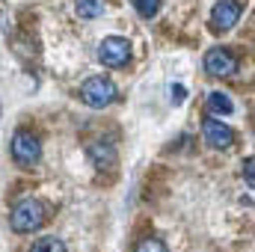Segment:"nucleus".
Instances as JSON below:
<instances>
[{
  "label": "nucleus",
  "mask_w": 255,
  "mask_h": 252,
  "mask_svg": "<svg viewBox=\"0 0 255 252\" xmlns=\"http://www.w3.org/2000/svg\"><path fill=\"white\" fill-rule=\"evenodd\" d=\"M48 214H45V205L39 199H21L12 205V214H9V223L18 235H30V232H39L45 226Z\"/></svg>",
  "instance_id": "nucleus-1"
},
{
  "label": "nucleus",
  "mask_w": 255,
  "mask_h": 252,
  "mask_svg": "<svg viewBox=\"0 0 255 252\" xmlns=\"http://www.w3.org/2000/svg\"><path fill=\"white\" fill-rule=\"evenodd\" d=\"M80 101L86 104V107H92V110H101V107H110L116 98H119V89H116V83L110 80V77H101V74H95V77H89V80H83V86H80Z\"/></svg>",
  "instance_id": "nucleus-2"
},
{
  "label": "nucleus",
  "mask_w": 255,
  "mask_h": 252,
  "mask_svg": "<svg viewBox=\"0 0 255 252\" xmlns=\"http://www.w3.org/2000/svg\"><path fill=\"white\" fill-rule=\"evenodd\" d=\"M9 151H12V160H15L18 166H36L39 157H42V142H39L36 133H30V130H18V133L12 136Z\"/></svg>",
  "instance_id": "nucleus-3"
},
{
  "label": "nucleus",
  "mask_w": 255,
  "mask_h": 252,
  "mask_svg": "<svg viewBox=\"0 0 255 252\" xmlns=\"http://www.w3.org/2000/svg\"><path fill=\"white\" fill-rule=\"evenodd\" d=\"M205 71L211 77H232L238 71V57L229 48H211L205 54Z\"/></svg>",
  "instance_id": "nucleus-4"
},
{
  "label": "nucleus",
  "mask_w": 255,
  "mask_h": 252,
  "mask_svg": "<svg viewBox=\"0 0 255 252\" xmlns=\"http://www.w3.org/2000/svg\"><path fill=\"white\" fill-rule=\"evenodd\" d=\"M98 57H101L104 65L119 68V65H125L128 60H130V42L122 39V36H107V39L101 42V48H98Z\"/></svg>",
  "instance_id": "nucleus-5"
},
{
  "label": "nucleus",
  "mask_w": 255,
  "mask_h": 252,
  "mask_svg": "<svg viewBox=\"0 0 255 252\" xmlns=\"http://www.w3.org/2000/svg\"><path fill=\"white\" fill-rule=\"evenodd\" d=\"M241 12H244V3L241 0H220L211 12V27L217 33H226L232 30L238 21H241Z\"/></svg>",
  "instance_id": "nucleus-6"
},
{
  "label": "nucleus",
  "mask_w": 255,
  "mask_h": 252,
  "mask_svg": "<svg viewBox=\"0 0 255 252\" xmlns=\"http://www.w3.org/2000/svg\"><path fill=\"white\" fill-rule=\"evenodd\" d=\"M202 136H205V142L211 148H229L235 142V130L226 125V122H220L217 116H208L202 122Z\"/></svg>",
  "instance_id": "nucleus-7"
},
{
  "label": "nucleus",
  "mask_w": 255,
  "mask_h": 252,
  "mask_svg": "<svg viewBox=\"0 0 255 252\" xmlns=\"http://www.w3.org/2000/svg\"><path fill=\"white\" fill-rule=\"evenodd\" d=\"M86 151H89V160H92L98 169H110V166L116 163V145H113L110 139H92Z\"/></svg>",
  "instance_id": "nucleus-8"
},
{
  "label": "nucleus",
  "mask_w": 255,
  "mask_h": 252,
  "mask_svg": "<svg viewBox=\"0 0 255 252\" xmlns=\"http://www.w3.org/2000/svg\"><path fill=\"white\" fill-rule=\"evenodd\" d=\"M208 110L211 113H220V116H232L235 113V101L226 92H211L208 95Z\"/></svg>",
  "instance_id": "nucleus-9"
},
{
  "label": "nucleus",
  "mask_w": 255,
  "mask_h": 252,
  "mask_svg": "<svg viewBox=\"0 0 255 252\" xmlns=\"http://www.w3.org/2000/svg\"><path fill=\"white\" fill-rule=\"evenodd\" d=\"M74 12H77V18H86V21L101 18L104 15V0H74Z\"/></svg>",
  "instance_id": "nucleus-10"
},
{
  "label": "nucleus",
  "mask_w": 255,
  "mask_h": 252,
  "mask_svg": "<svg viewBox=\"0 0 255 252\" xmlns=\"http://www.w3.org/2000/svg\"><path fill=\"white\" fill-rule=\"evenodd\" d=\"M30 252H68V250H65V244L60 238H39Z\"/></svg>",
  "instance_id": "nucleus-11"
},
{
  "label": "nucleus",
  "mask_w": 255,
  "mask_h": 252,
  "mask_svg": "<svg viewBox=\"0 0 255 252\" xmlns=\"http://www.w3.org/2000/svg\"><path fill=\"white\" fill-rule=\"evenodd\" d=\"M139 18H154L160 12V0H130Z\"/></svg>",
  "instance_id": "nucleus-12"
},
{
  "label": "nucleus",
  "mask_w": 255,
  "mask_h": 252,
  "mask_svg": "<svg viewBox=\"0 0 255 252\" xmlns=\"http://www.w3.org/2000/svg\"><path fill=\"white\" fill-rule=\"evenodd\" d=\"M133 252H169L166 250V244L163 241H157V238H142L139 244H136V250Z\"/></svg>",
  "instance_id": "nucleus-13"
},
{
  "label": "nucleus",
  "mask_w": 255,
  "mask_h": 252,
  "mask_svg": "<svg viewBox=\"0 0 255 252\" xmlns=\"http://www.w3.org/2000/svg\"><path fill=\"white\" fill-rule=\"evenodd\" d=\"M244 175H247V187H253V184H255V175H253V157H247V160H244Z\"/></svg>",
  "instance_id": "nucleus-14"
},
{
  "label": "nucleus",
  "mask_w": 255,
  "mask_h": 252,
  "mask_svg": "<svg viewBox=\"0 0 255 252\" xmlns=\"http://www.w3.org/2000/svg\"><path fill=\"white\" fill-rule=\"evenodd\" d=\"M172 101H175V104L184 101V86H175V89H172Z\"/></svg>",
  "instance_id": "nucleus-15"
}]
</instances>
